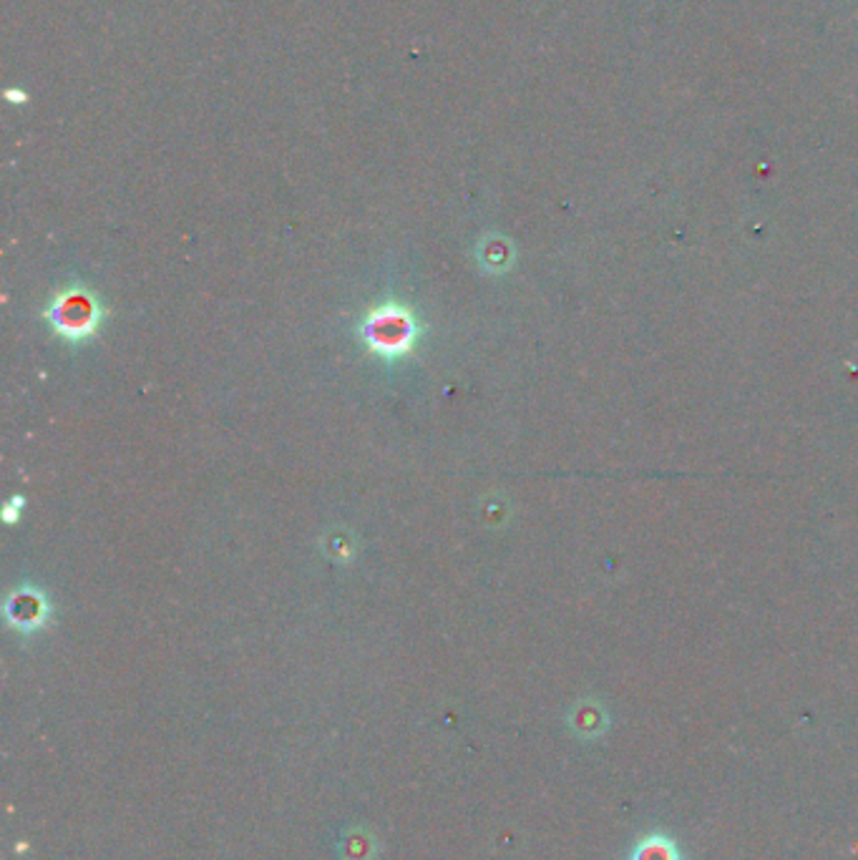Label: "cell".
Returning a JSON list of instances; mask_svg holds the SVG:
<instances>
[{
  "label": "cell",
  "instance_id": "2",
  "mask_svg": "<svg viewBox=\"0 0 858 860\" xmlns=\"http://www.w3.org/2000/svg\"><path fill=\"white\" fill-rule=\"evenodd\" d=\"M104 315L99 295L86 285H68L58 290L43 309L50 330L71 346H81V342L97 338L101 325H104Z\"/></svg>",
  "mask_w": 858,
  "mask_h": 860
},
{
  "label": "cell",
  "instance_id": "3",
  "mask_svg": "<svg viewBox=\"0 0 858 860\" xmlns=\"http://www.w3.org/2000/svg\"><path fill=\"white\" fill-rule=\"evenodd\" d=\"M3 614L11 630H15L21 636H31L46 630L50 616H54V609H50L46 591L33 587V584H23V587L13 589L11 595L5 597Z\"/></svg>",
  "mask_w": 858,
  "mask_h": 860
},
{
  "label": "cell",
  "instance_id": "5",
  "mask_svg": "<svg viewBox=\"0 0 858 860\" xmlns=\"http://www.w3.org/2000/svg\"><path fill=\"white\" fill-rule=\"evenodd\" d=\"M25 506V498L23 496H13L11 501L5 503V509H3V521L8 523V527H13L15 521L21 519V509Z\"/></svg>",
  "mask_w": 858,
  "mask_h": 860
},
{
  "label": "cell",
  "instance_id": "1",
  "mask_svg": "<svg viewBox=\"0 0 858 860\" xmlns=\"http://www.w3.org/2000/svg\"><path fill=\"white\" fill-rule=\"evenodd\" d=\"M420 335H424V328H420L416 313L398 299H385L371 307L358 322L360 342L371 355L385 363L408 358L416 350Z\"/></svg>",
  "mask_w": 858,
  "mask_h": 860
},
{
  "label": "cell",
  "instance_id": "4",
  "mask_svg": "<svg viewBox=\"0 0 858 860\" xmlns=\"http://www.w3.org/2000/svg\"><path fill=\"white\" fill-rule=\"evenodd\" d=\"M630 860H682V850L667 833H650L634 842Z\"/></svg>",
  "mask_w": 858,
  "mask_h": 860
}]
</instances>
